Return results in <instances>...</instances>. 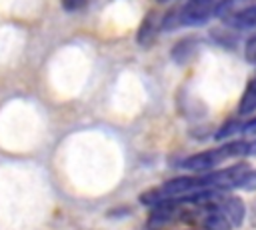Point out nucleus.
Masks as SVG:
<instances>
[{
  "instance_id": "obj_1",
  "label": "nucleus",
  "mask_w": 256,
  "mask_h": 230,
  "mask_svg": "<svg viewBox=\"0 0 256 230\" xmlns=\"http://www.w3.org/2000/svg\"><path fill=\"white\" fill-rule=\"evenodd\" d=\"M246 154H256V140H252V142L232 140V142H226L218 148L192 154L180 162V168H186L192 172H204V170L216 168L218 164H222L224 160H228L232 156H246Z\"/></svg>"
},
{
  "instance_id": "obj_2",
  "label": "nucleus",
  "mask_w": 256,
  "mask_h": 230,
  "mask_svg": "<svg viewBox=\"0 0 256 230\" xmlns=\"http://www.w3.org/2000/svg\"><path fill=\"white\" fill-rule=\"evenodd\" d=\"M216 0H188L180 10H176L178 26H198L214 16Z\"/></svg>"
},
{
  "instance_id": "obj_3",
  "label": "nucleus",
  "mask_w": 256,
  "mask_h": 230,
  "mask_svg": "<svg viewBox=\"0 0 256 230\" xmlns=\"http://www.w3.org/2000/svg\"><path fill=\"white\" fill-rule=\"evenodd\" d=\"M216 202H218V208L222 210V214L232 224V228H236V226L242 224V220H244V204H242L240 198L230 196L226 192H220L218 198H216Z\"/></svg>"
},
{
  "instance_id": "obj_4",
  "label": "nucleus",
  "mask_w": 256,
  "mask_h": 230,
  "mask_svg": "<svg viewBox=\"0 0 256 230\" xmlns=\"http://www.w3.org/2000/svg\"><path fill=\"white\" fill-rule=\"evenodd\" d=\"M224 22L234 30H256V4L240 6L238 10L224 16Z\"/></svg>"
},
{
  "instance_id": "obj_5",
  "label": "nucleus",
  "mask_w": 256,
  "mask_h": 230,
  "mask_svg": "<svg viewBox=\"0 0 256 230\" xmlns=\"http://www.w3.org/2000/svg\"><path fill=\"white\" fill-rule=\"evenodd\" d=\"M158 28H162V22H160V18H158L154 12H150V14L142 20V24H140V28H138V34H136L138 42H140L142 46H150V44L154 42V38H156Z\"/></svg>"
},
{
  "instance_id": "obj_6",
  "label": "nucleus",
  "mask_w": 256,
  "mask_h": 230,
  "mask_svg": "<svg viewBox=\"0 0 256 230\" xmlns=\"http://www.w3.org/2000/svg\"><path fill=\"white\" fill-rule=\"evenodd\" d=\"M256 108V76L248 82L246 90H244V96L240 100V112L246 114V112H252Z\"/></svg>"
},
{
  "instance_id": "obj_7",
  "label": "nucleus",
  "mask_w": 256,
  "mask_h": 230,
  "mask_svg": "<svg viewBox=\"0 0 256 230\" xmlns=\"http://www.w3.org/2000/svg\"><path fill=\"white\" fill-rule=\"evenodd\" d=\"M236 188H242V190H256V170L248 168V170L242 174V178L238 180Z\"/></svg>"
},
{
  "instance_id": "obj_8",
  "label": "nucleus",
  "mask_w": 256,
  "mask_h": 230,
  "mask_svg": "<svg viewBox=\"0 0 256 230\" xmlns=\"http://www.w3.org/2000/svg\"><path fill=\"white\" fill-rule=\"evenodd\" d=\"M242 130V124L240 122H226L224 124V128L216 134L218 138H228V136H232V134H236V132H240Z\"/></svg>"
},
{
  "instance_id": "obj_9",
  "label": "nucleus",
  "mask_w": 256,
  "mask_h": 230,
  "mask_svg": "<svg viewBox=\"0 0 256 230\" xmlns=\"http://www.w3.org/2000/svg\"><path fill=\"white\" fill-rule=\"evenodd\" d=\"M88 2H90V0H62V8H64L66 12H78V10L86 8Z\"/></svg>"
},
{
  "instance_id": "obj_10",
  "label": "nucleus",
  "mask_w": 256,
  "mask_h": 230,
  "mask_svg": "<svg viewBox=\"0 0 256 230\" xmlns=\"http://www.w3.org/2000/svg\"><path fill=\"white\" fill-rule=\"evenodd\" d=\"M246 58L250 60V62H256V36L248 42V46H246Z\"/></svg>"
},
{
  "instance_id": "obj_11",
  "label": "nucleus",
  "mask_w": 256,
  "mask_h": 230,
  "mask_svg": "<svg viewBox=\"0 0 256 230\" xmlns=\"http://www.w3.org/2000/svg\"><path fill=\"white\" fill-rule=\"evenodd\" d=\"M242 132L244 134H256V118H252L250 122L242 124Z\"/></svg>"
}]
</instances>
